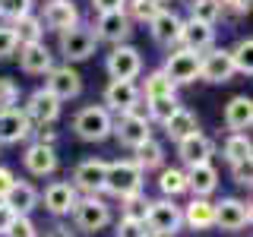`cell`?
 Wrapping results in <instances>:
<instances>
[{
  "instance_id": "6da1fadb",
  "label": "cell",
  "mask_w": 253,
  "mask_h": 237,
  "mask_svg": "<svg viewBox=\"0 0 253 237\" xmlns=\"http://www.w3.org/2000/svg\"><path fill=\"white\" fill-rule=\"evenodd\" d=\"M142 184H146V171H142L133 158H117V161H108L105 190H101V193L126 199V196H133V193H142Z\"/></svg>"
},
{
  "instance_id": "7a4b0ae2",
  "label": "cell",
  "mask_w": 253,
  "mask_h": 237,
  "mask_svg": "<svg viewBox=\"0 0 253 237\" xmlns=\"http://www.w3.org/2000/svg\"><path fill=\"white\" fill-rule=\"evenodd\" d=\"M70 215H73L76 231L98 234V231H105V228L111 225V205L105 199H98V196H83V199H76Z\"/></svg>"
},
{
  "instance_id": "3957f363",
  "label": "cell",
  "mask_w": 253,
  "mask_h": 237,
  "mask_svg": "<svg viewBox=\"0 0 253 237\" xmlns=\"http://www.w3.org/2000/svg\"><path fill=\"white\" fill-rule=\"evenodd\" d=\"M146 231L149 234H162V237H174L184 228V218H180V205L174 199H152L149 202V212H146Z\"/></svg>"
},
{
  "instance_id": "277c9868",
  "label": "cell",
  "mask_w": 253,
  "mask_h": 237,
  "mask_svg": "<svg viewBox=\"0 0 253 237\" xmlns=\"http://www.w3.org/2000/svg\"><path fill=\"white\" fill-rule=\"evenodd\" d=\"M111 123H114V117L101 105H85L73 117V133L85 142H101V139L111 136Z\"/></svg>"
},
{
  "instance_id": "5b68a950",
  "label": "cell",
  "mask_w": 253,
  "mask_h": 237,
  "mask_svg": "<svg viewBox=\"0 0 253 237\" xmlns=\"http://www.w3.org/2000/svg\"><path fill=\"white\" fill-rule=\"evenodd\" d=\"M111 133L117 136V142H121L124 149H133V152H136L142 142L152 139V123H149L139 111H130V114H117V120L111 123Z\"/></svg>"
},
{
  "instance_id": "8992f818",
  "label": "cell",
  "mask_w": 253,
  "mask_h": 237,
  "mask_svg": "<svg viewBox=\"0 0 253 237\" xmlns=\"http://www.w3.org/2000/svg\"><path fill=\"white\" fill-rule=\"evenodd\" d=\"M95 47H98V38H95L92 29H85V26L60 32L57 51H60V57L67 60V67H70V63H79V60H89L95 54Z\"/></svg>"
},
{
  "instance_id": "52a82bcc",
  "label": "cell",
  "mask_w": 253,
  "mask_h": 237,
  "mask_svg": "<svg viewBox=\"0 0 253 237\" xmlns=\"http://www.w3.org/2000/svg\"><path fill=\"white\" fill-rule=\"evenodd\" d=\"M162 73L171 79L174 85H190L200 79V54L187 51V47H171L168 60H165Z\"/></svg>"
},
{
  "instance_id": "ba28073f",
  "label": "cell",
  "mask_w": 253,
  "mask_h": 237,
  "mask_svg": "<svg viewBox=\"0 0 253 237\" xmlns=\"http://www.w3.org/2000/svg\"><path fill=\"white\" fill-rule=\"evenodd\" d=\"M105 70L111 79H121V82H133L139 73H142V57L133 44H117L111 47L108 60H105Z\"/></svg>"
},
{
  "instance_id": "9c48e42d",
  "label": "cell",
  "mask_w": 253,
  "mask_h": 237,
  "mask_svg": "<svg viewBox=\"0 0 253 237\" xmlns=\"http://www.w3.org/2000/svg\"><path fill=\"white\" fill-rule=\"evenodd\" d=\"M105 174H108V161L101 158H83V161L73 168V190L85 196H98L105 190Z\"/></svg>"
},
{
  "instance_id": "30bf717a",
  "label": "cell",
  "mask_w": 253,
  "mask_h": 237,
  "mask_svg": "<svg viewBox=\"0 0 253 237\" xmlns=\"http://www.w3.org/2000/svg\"><path fill=\"white\" fill-rule=\"evenodd\" d=\"M98 41H108V44H126V38L133 35V22L126 19L124 10H111V13H98L95 19V32H92Z\"/></svg>"
},
{
  "instance_id": "8fae6325",
  "label": "cell",
  "mask_w": 253,
  "mask_h": 237,
  "mask_svg": "<svg viewBox=\"0 0 253 237\" xmlns=\"http://www.w3.org/2000/svg\"><path fill=\"white\" fill-rule=\"evenodd\" d=\"M22 114L29 117L32 126H54V120L60 117V101L54 98L47 89H35V92L26 98Z\"/></svg>"
},
{
  "instance_id": "7c38bea8",
  "label": "cell",
  "mask_w": 253,
  "mask_h": 237,
  "mask_svg": "<svg viewBox=\"0 0 253 237\" xmlns=\"http://www.w3.org/2000/svg\"><path fill=\"white\" fill-rule=\"evenodd\" d=\"M231 76H234V63H231V54L225 47H209L206 54H200V79L203 82L221 85Z\"/></svg>"
},
{
  "instance_id": "4fadbf2b",
  "label": "cell",
  "mask_w": 253,
  "mask_h": 237,
  "mask_svg": "<svg viewBox=\"0 0 253 237\" xmlns=\"http://www.w3.org/2000/svg\"><path fill=\"white\" fill-rule=\"evenodd\" d=\"M139 85L136 82H121V79H111L105 89V108L108 114H130L139 108Z\"/></svg>"
},
{
  "instance_id": "5bb4252c",
  "label": "cell",
  "mask_w": 253,
  "mask_h": 237,
  "mask_svg": "<svg viewBox=\"0 0 253 237\" xmlns=\"http://www.w3.org/2000/svg\"><path fill=\"white\" fill-rule=\"evenodd\" d=\"M44 89L54 95L57 101H70V98H79V92H83V76L76 73L73 67H54L51 73L44 79Z\"/></svg>"
},
{
  "instance_id": "9a60e30c",
  "label": "cell",
  "mask_w": 253,
  "mask_h": 237,
  "mask_svg": "<svg viewBox=\"0 0 253 237\" xmlns=\"http://www.w3.org/2000/svg\"><path fill=\"white\" fill-rule=\"evenodd\" d=\"M250 202L237 199V196L215 202V228H221V231H241L250 225Z\"/></svg>"
},
{
  "instance_id": "2e32d148",
  "label": "cell",
  "mask_w": 253,
  "mask_h": 237,
  "mask_svg": "<svg viewBox=\"0 0 253 237\" xmlns=\"http://www.w3.org/2000/svg\"><path fill=\"white\" fill-rule=\"evenodd\" d=\"M215 155V142L206 133H193V136L177 142V158L184 161V168H196V164H212Z\"/></svg>"
},
{
  "instance_id": "e0dca14e",
  "label": "cell",
  "mask_w": 253,
  "mask_h": 237,
  "mask_svg": "<svg viewBox=\"0 0 253 237\" xmlns=\"http://www.w3.org/2000/svg\"><path fill=\"white\" fill-rule=\"evenodd\" d=\"M19 67L29 76H47L54 70V54L44 41H32V44H19Z\"/></svg>"
},
{
  "instance_id": "ac0fdd59",
  "label": "cell",
  "mask_w": 253,
  "mask_h": 237,
  "mask_svg": "<svg viewBox=\"0 0 253 237\" xmlns=\"http://www.w3.org/2000/svg\"><path fill=\"white\" fill-rule=\"evenodd\" d=\"M38 19H42V26L54 29V32H67V29L79 26V10H76L73 0H47L44 13Z\"/></svg>"
},
{
  "instance_id": "d6986e66",
  "label": "cell",
  "mask_w": 253,
  "mask_h": 237,
  "mask_svg": "<svg viewBox=\"0 0 253 237\" xmlns=\"http://www.w3.org/2000/svg\"><path fill=\"white\" fill-rule=\"evenodd\" d=\"M38 199H44V209L60 218V215H70V212H73L79 193L73 190L70 180H54V184L44 187V196H38Z\"/></svg>"
},
{
  "instance_id": "ffe728a7",
  "label": "cell",
  "mask_w": 253,
  "mask_h": 237,
  "mask_svg": "<svg viewBox=\"0 0 253 237\" xmlns=\"http://www.w3.org/2000/svg\"><path fill=\"white\" fill-rule=\"evenodd\" d=\"M29 136H32V123L22 114V108L0 111V146H16V142H26Z\"/></svg>"
},
{
  "instance_id": "44dd1931",
  "label": "cell",
  "mask_w": 253,
  "mask_h": 237,
  "mask_svg": "<svg viewBox=\"0 0 253 237\" xmlns=\"http://www.w3.org/2000/svg\"><path fill=\"white\" fill-rule=\"evenodd\" d=\"M180 26H184V19H180L174 10H165V6H162V13L149 22V32H152L155 44H162V47L171 51V47L180 44Z\"/></svg>"
},
{
  "instance_id": "7402d4cb",
  "label": "cell",
  "mask_w": 253,
  "mask_h": 237,
  "mask_svg": "<svg viewBox=\"0 0 253 237\" xmlns=\"http://www.w3.org/2000/svg\"><path fill=\"white\" fill-rule=\"evenodd\" d=\"M215 41V26H206V22H196V19H184L180 26V47L193 54H206Z\"/></svg>"
},
{
  "instance_id": "603a6c76",
  "label": "cell",
  "mask_w": 253,
  "mask_h": 237,
  "mask_svg": "<svg viewBox=\"0 0 253 237\" xmlns=\"http://www.w3.org/2000/svg\"><path fill=\"white\" fill-rule=\"evenodd\" d=\"M22 164H26V171L32 177H51V174L57 171V152H54L51 146L32 142L26 149V155H22Z\"/></svg>"
},
{
  "instance_id": "cb8c5ba5",
  "label": "cell",
  "mask_w": 253,
  "mask_h": 237,
  "mask_svg": "<svg viewBox=\"0 0 253 237\" xmlns=\"http://www.w3.org/2000/svg\"><path fill=\"white\" fill-rule=\"evenodd\" d=\"M218 187V171L215 164H196L187 168V193H193V199H209Z\"/></svg>"
},
{
  "instance_id": "d4e9b609",
  "label": "cell",
  "mask_w": 253,
  "mask_h": 237,
  "mask_svg": "<svg viewBox=\"0 0 253 237\" xmlns=\"http://www.w3.org/2000/svg\"><path fill=\"white\" fill-rule=\"evenodd\" d=\"M180 218H184V225L193 228V231H209V228H215V202L190 199L187 205H180Z\"/></svg>"
},
{
  "instance_id": "484cf974",
  "label": "cell",
  "mask_w": 253,
  "mask_h": 237,
  "mask_svg": "<svg viewBox=\"0 0 253 237\" xmlns=\"http://www.w3.org/2000/svg\"><path fill=\"white\" fill-rule=\"evenodd\" d=\"M250 123H253L250 95H234V98L225 105V126L231 133H244V130H250Z\"/></svg>"
},
{
  "instance_id": "4316f807",
  "label": "cell",
  "mask_w": 253,
  "mask_h": 237,
  "mask_svg": "<svg viewBox=\"0 0 253 237\" xmlns=\"http://www.w3.org/2000/svg\"><path fill=\"white\" fill-rule=\"evenodd\" d=\"M162 126H165V133H168V139H174V142H180V139L193 136V133H200V120H196V114H193V111H187V108H177Z\"/></svg>"
},
{
  "instance_id": "83f0119b",
  "label": "cell",
  "mask_w": 253,
  "mask_h": 237,
  "mask_svg": "<svg viewBox=\"0 0 253 237\" xmlns=\"http://www.w3.org/2000/svg\"><path fill=\"white\" fill-rule=\"evenodd\" d=\"M6 205L13 209V215H29V212L38 205V190L32 184H26V180H16L10 196H6Z\"/></svg>"
},
{
  "instance_id": "f1b7e54d",
  "label": "cell",
  "mask_w": 253,
  "mask_h": 237,
  "mask_svg": "<svg viewBox=\"0 0 253 237\" xmlns=\"http://www.w3.org/2000/svg\"><path fill=\"white\" fill-rule=\"evenodd\" d=\"M221 155H225L228 164H241L247 161L253 155V146H250V136L247 133H231V136L225 139V146H221Z\"/></svg>"
},
{
  "instance_id": "f546056e",
  "label": "cell",
  "mask_w": 253,
  "mask_h": 237,
  "mask_svg": "<svg viewBox=\"0 0 253 237\" xmlns=\"http://www.w3.org/2000/svg\"><path fill=\"white\" fill-rule=\"evenodd\" d=\"M142 98H165V95H177V85L171 82L168 76L162 73V70H152V73L146 76V82H142V89H139Z\"/></svg>"
},
{
  "instance_id": "4dcf8cb0",
  "label": "cell",
  "mask_w": 253,
  "mask_h": 237,
  "mask_svg": "<svg viewBox=\"0 0 253 237\" xmlns=\"http://www.w3.org/2000/svg\"><path fill=\"white\" fill-rule=\"evenodd\" d=\"M158 190H162L165 199H174V196L187 193V171H180V168H162V174H158Z\"/></svg>"
},
{
  "instance_id": "1f68e13d",
  "label": "cell",
  "mask_w": 253,
  "mask_h": 237,
  "mask_svg": "<svg viewBox=\"0 0 253 237\" xmlns=\"http://www.w3.org/2000/svg\"><path fill=\"white\" fill-rule=\"evenodd\" d=\"M10 29H13V35H16V41H19V44L42 41V35H44V26H42V19H38L35 13H29V16H22V19H16Z\"/></svg>"
},
{
  "instance_id": "d6a6232c",
  "label": "cell",
  "mask_w": 253,
  "mask_h": 237,
  "mask_svg": "<svg viewBox=\"0 0 253 237\" xmlns=\"http://www.w3.org/2000/svg\"><path fill=\"white\" fill-rule=\"evenodd\" d=\"M228 54H231L234 73H244V76H250V73H253V38H250V35L237 38V44H234Z\"/></svg>"
},
{
  "instance_id": "836d02e7",
  "label": "cell",
  "mask_w": 253,
  "mask_h": 237,
  "mask_svg": "<svg viewBox=\"0 0 253 237\" xmlns=\"http://www.w3.org/2000/svg\"><path fill=\"white\" fill-rule=\"evenodd\" d=\"M133 161H136L142 171L162 168V164H165V146H162L158 139H149V142H142V146L136 149V158H133Z\"/></svg>"
},
{
  "instance_id": "e575fe53",
  "label": "cell",
  "mask_w": 253,
  "mask_h": 237,
  "mask_svg": "<svg viewBox=\"0 0 253 237\" xmlns=\"http://www.w3.org/2000/svg\"><path fill=\"white\" fill-rule=\"evenodd\" d=\"M124 13H126L130 22H152L155 16L162 13V3H158V0H126Z\"/></svg>"
},
{
  "instance_id": "d590c367",
  "label": "cell",
  "mask_w": 253,
  "mask_h": 237,
  "mask_svg": "<svg viewBox=\"0 0 253 237\" xmlns=\"http://www.w3.org/2000/svg\"><path fill=\"white\" fill-rule=\"evenodd\" d=\"M146 108H149V117H146L149 123H165L180 108V101H177V95H165V98H149Z\"/></svg>"
},
{
  "instance_id": "8d00e7d4",
  "label": "cell",
  "mask_w": 253,
  "mask_h": 237,
  "mask_svg": "<svg viewBox=\"0 0 253 237\" xmlns=\"http://www.w3.org/2000/svg\"><path fill=\"white\" fill-rule=\"evenodd\" d=\"M218 16H221V3H218V0H193V3H190V19H196V22L215 26Z\"/></svg>"
},
{
  "instance_id": "74e56055",
  "label": "cell",
  "mask_w": 253,
  "mask_h": 237,
  "mask_svg": "<svg viewBox=\"0 0 253 237\" xmlns=\"http://www.w3.org/2000/svg\"><path fill=\"white\" fill-rule=\"evenodd\" d=\"M124 202V218H130V221H146V212H149V196L146 193H133V196H126Z\"/></svg>"
},
{
  "instance_id": "f35d334b",
  "label": "cell",
  "mask_w": 253,
  "mask_h": 237,
  "mask_svg": "<svg viewBox=\"0 0 253 237\" xmlns=\"http://www.w3.org/2000/svg\"><path fill=\"white\" fill-rule=\"evenodd\" d=\"M32 3L35 0H0V19H6V22L22 19V16L32 13Z\"/></svg>"
},
{
  "instance_id": "ab89813d",
  "label": "cell",
  "mask_w": 253,
  "mask_h": 237,
  "mask_svg": "<svg viewBox=\"0 0 253 237\" xmlns=\"http://www.w3.org/2000/svg\"><path fill=\"white\" fill-rule=\"evenodd\" d=\"M19 101V85L10 76H0V111H10Z\"/></svg>"
},
{
  "instance_id": "60d3db41",
  "label": "cell",
  "mask_w": 253,
  "mask_h": 237,
  "mask_svg": "<svg viewBox=\"0 0 253 237\" xmlns=\"http://www.w3.org/2000/svg\"><path fill=\"white\" fill-rule=\"evenodd\" d=\"M3 237H38L35 231V225H32V218L29 215H16L13 218V225L6 228V234Z\"/></svg>"
},
{
  "instance_id": "b9f144b4",
  "label": "cell",
  "mask_w": 253,
  "mask_h": 237,
  "mask_svg": "<svg viewBox=\"0 0 253 237\" xmlns=\"http://www.w3.org/2000/svg\"><path fill=\"white\" fill-rule=\"evenodd\" d=\"M19 51V41H16V35H13V29L6 26V22H0V60H6V57H13V54Z\"/></svg>"
},
{
  "instance_id": "7bdbcfd3",
  "label": "cell",
  "mask_w": 253,
  "mask_h": 237,
  "mask_svg": "<svg viewBox=\"0 0 253 237\" xmlns=\"http://www.w3.org/2000/svg\"><path fill=\"white\" fill-rule=\"evenodd\" d=\"M114 237H146V225H142V221L121 218V221H117V231H114Z\"/></svg>"
},
{
  "instance_id": "ee69618b",
  "label": "cell",
  "mask_w": 253,
  "mask_h": 237,
  "mask_svg": "<svg viewBox=\"0 0 253 237\" xmlns=\"http://www.w3.org/2000/svg\"><path fill=\"white\" fill-rule=\"evenodd\" d=\"M231 174H234L237 187H250L253 184V161L247 158V161H241V164H231Z\"/></svg>"
},
{
  "instance_id": "f6af8a7d",
  "label": "cell",
  "mask_w": 253,
  "mask_h": 237,
  "mask_svg": "<svg viewBox=\"0 0 253 237\" xmlns=\"http://www.w3.org/2000/svg\"><path fill=\"white\" fill-rule=\"evenodd\" d=\"M32 136H35L38 146H57V130L54 126H38V130H32Z\"/></svg>"
},
{
  "instance_id": "bcb514c9",
  "label": "cell",
  "mask_w": 253,
  "mask_h": 237,
  "mask_svg": "<svg viewBox=\"0 0 253 237\" xmlns=\"http://www.w3.org/2000/svg\"><path fill=\"white\" fill-rule=\"evenodd\" d=\"M13 184H16V174H13L10 168H3V164H0V202H6V196H10Z\"/></svg>"
},
{
  "instance_id": "7dc6e473",
  "label": "cell",
  "mask_w": 253,
  "mask_h": 237,
  "mask_svg": "<svg viewBox=\"0 0 253 237\" xmlns=\"http://www.w3.org/2000/svg\"><path fill=\"white\" fill-rule=\"evenodd\" d=\"M92 6L98 13H111V10H124L126 0H92Z\"/></svg>"
},
{
  "instance_id": "c3c4849f",
  "label": "cell",
  "mask_w": 253,
  "mask_h": 237,
  "mask_svg": "<svg viewBox=\"0 0 253 237\" xmlns=\"http://www.w3.org/2000/svg\"><path fill=\"white\" fill-rule=\"evenodd\" d=\"M13 209H10V205H6V202H0V237H3L6 234V228H10L13 225Z\"/></svg>"
},
{
  "instance_id": "681fc988",
  "label": "cell",
  "mask_w": 253,
  "mask_h": 237,
  "mask_svg": "<svg viewBox=\"0 0 253 237\" xmlns=\"http://www.w3.org/2000/svg\"><path fill=\"white\" fill-rule=\"evenodd\" d=\"M221 3V10H234V13H250V0H218Z\"/></svg>"
},
{
  "instance_id": "f907efd6",
  "label": "cell",
  "mask_w": 253,
  "mask_h": 237,
  "mask_svg": "<svg viewBox=\"0 0 253 237\" xmlns=\"http://www.w3.org/2000/svg\"><path fill=\"white\" fill-rule=\"evenodd\" d=\"M47 237H76V231H70L67 225H57V228H51V231H47Z\"/></svg>"
},
{
  "instance_id": "816d5d0a",
  "label": "cell",
  "mask_w": 253,
  "mask_h": 237,
  "mask_svg": "<svg viewBox=\"0 0 253 237\" xmlns=\"http://www.w3.org/2000/svg\"><path fill=\"white\" fill-rule=\"evenodd\" d=\"M146 237H162V234H149V231H146Z\"/></svg>"
},
{
  "instance_id": "f5cc1de1",
  "label": "cell",
  "mask_w": 253,
  "mask_h": 237,
  "mask_svg": "<svg viewBox=\"0 0 253 237\" xmlns=\"http://www.w3.org/2000/svg\"><path fill=\"white\" fill-rule=\"evenodd\" d=\"M158 3H165V0H158Z\"/></svg>"
}]
</instances>
